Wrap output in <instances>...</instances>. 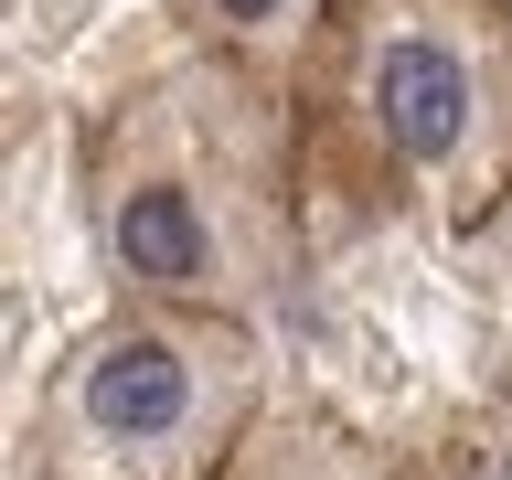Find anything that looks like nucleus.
<instances>
[{"label": "nucleus", "mask_w": 512, "mask_h": 480, "mask_svg": "<svg viewBox=\"0 0 512 480\" xmlns=\"http://www.w3.org/2000/svg\"><path fill=\"white\" fill-rule=\"evenodd\" d=\"M86 246L118 299L267 320L310 278L299 96L224 54H160L86 118Z\"/></svg>", "instance_id": "1"}, {"label": "nucleus", "mask_w": 512, "mask_h": 480, "mask_svg": "<svg viewBox=\"0 0 512 480\" xmlns=\"http://www.w3.org/2000/svg\"><path fill=\"white\" fill-rule=\"evenodd\" d=\"M310 192L470 235L512 203V0H342L299 75Z\"/></svg>", "instance_id": "2"}, {"label": "nucleus", "mask_w": 512, "mask_h": 480, "mask_svg": "<svg viewBox=\"0 0 512 480\" xmlns=\"http://www.w3.org/2000/svg\"><path fill=\"white\" fill-rule=\"evenodd\" d=\"M267 395V331L214 310L107 299L32 374L11 480H224Z\"/></svg>", "instance_id": "3"}, {"label": "nucleus", "mask_w": 512, "mask_h": 480, "mask_svg": "<svg viewBox=\"0 0 512 480\" xmlns=\"http://www.w3.org/2000/svg\"><path fill=\"white\" fill-rule=\"evenodd\" d=\"M160 11L182 22L192 54H224V64H246V75H267V86L299 96V75L320 64L342 0H160Z\"/></svg>", "instance_id": "4"}, {"label": "nucleus", "mask_w": 512, "mask_h": 480, "mask_svg": "<svg viewBox=\"0 0 512 480\" xmlns=\"http://www.w3.org/2000/svg\"><path fill=\"white\" fill-rule=\"evenodd\" d=\"M224 480H406V459H395V448H374L363 427H342L331 406L278 395V406L246 427V448L224 459Z\"/></svg>", "instance_id": "5"}]
</instances>
